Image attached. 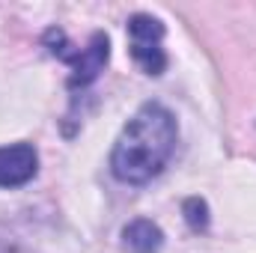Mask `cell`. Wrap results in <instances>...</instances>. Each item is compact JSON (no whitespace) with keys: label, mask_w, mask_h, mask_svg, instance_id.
Segmentation results:
<instances>
[{"label":"cell","mask_w":256,"mask_h":253,"mask_svg":"<svg viewBox=\"0 0 256 253\" xmlns=\"http://www.w3.org/2000/svg\"><path fill=\"white\" fill-rule=\"evenodd\" d=\"M179 122L161 102H146L120 131L110 152V173L126 185H149L176 152Z\"/></svg>","instance_id":"obj_1"},{"label":"cell","mask_w":256,"mask_h":253,"mask_svg":"<svg viewBox=\"0 0 256 253\" xmlns=\"http://www.w3.org/2000/svg\"><path fill=\"white\" fill-rule=\"evenodd\" d=\"M164 24L155 18V15H146V12H137L128 18V39H131V57L134 63L140 66L146 74L158 78L164 74L167 68V51H164Z\"/></svg>","instance_id":"obj_2"},{"label":"cell","mask_w":256,"mask_h":253,"mask_svg":"<svg viewBox=\"0 0 256 253\" xmlns=\"http://www.w3.org/2000/svg\"><path fill=\"white\" fill-rule=\"evenodd\" d=\"M110 60V39L108 33L96 30L90 36V42L84 48H74V54L68 57V66H72V74H68V90H86Z\"/></svg>","instance_id":"obj_3"},{"label":"cell","mask_w":256,"mask_h":253,"mask_svg":"<svg viewBox=\"0 0 256 253\" xmlns=\"http://www.w3.org/2000/svg\"><path fill=\"white\" fill-rule=\"evenodd\" d=\"M39 170V155L30 143L0 146V188H21Z\"/></svg>","instance_id":"obj_4"},{"label":"cell","mask_w":256,"mask_h":253,"mask_svg":"<svg viewBox=\"0 0 256 253\" xmlns=\"http://www.w3.org/2000/svg\"><path fill=\"white\" fill-rule=\"evenodd\" d=\"M120 238H122V250L128 253H161V248H164V230L146 218L128 220Z\"/></svg>","instance_id":"obj_5"},{"label":"cell","mask_w":256,"mask_h":253,"mask_svg":"<svg viewBox=\"0 0 256 253\" xmlns=\"http://www.w3.org/2000/svg\"><path fill=\"white\" fill-rule=\"evenodd\" d=\"M182 218H185V224H188L191 232H206V230H208V220H212L208 202H206L202 196H188V200L182 202Z\"/></svg>","instance_id":"obj_6"},{"label":"cell","mask_w":256,"mask_h":253,"mask_svg":"<svg viewBox=\"0 0 256 253\" xmlns=\"http://www.w3.org/2000/svg\"><path fill=\"white\" fill-rule=\"evenodd\" d=\"M0 253H15V248H12L9 242H3V238H0Z\"/></svg>","instance_id":"obj_7"}]
</instances>
